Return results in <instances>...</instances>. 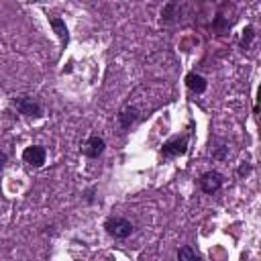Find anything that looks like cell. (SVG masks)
I'll return each mask as SVG.
<instances>
[{"label":"cell","mask_w":261,"mask_h":261,"mask_svg":"<svg viewBox=\"0 0 261 261\" xmlns=\"http://www.w3.org/2000/svg\"><path fill=\"white\" fill-rule=\"evenodd\" d=\"M104 228L114 239H126L133 232V222L126 220V218H120V216H112L104 222Z\"/></svg>","instance_id":"6da1fadb"},{"label":"cell","mask_w":261,"mask_h":261,"mask_svg":"<svg viewBox=\"0 0 261 261\" xmlns=\"http://www.w3.org/2000/svg\"><path fill=\"white\" fill-rule=\"evenodd\" d=\"M14 106H16V110H18L20 114H24V116H35V118H39V116L43 114L41 104H39L35 98H31V96H18V98H14Z\"/></svg>","instance_id":"7a4b0ae2"},{"label":"cell","mask_w":261,"mask_h":261,"mask_svg":"<svg viewBox=\"0 0 261 261\" xmlns=\"http://www.w3.org/2000/svg\"><path fill=\"white\" fill-rule=\"evenodd\" d=\"M188 151V139L186 137H175V139H169L167 143H163L161 147V155L171 159V157H179Z\"/></svg>","instance_id":"3957f363"},{"label":"cell","mask_w":261,"mask_h":261,"mask_svg":"<svg viewBox=\"0 0 261 261\" xmlns=\"http://www.w3.org/2000/svg\"><path fill=\"white\" fill-rule=\"evenodd\" d=\"M222 184H224V179L218 171H206L200 177V190L204 194H216L222 188Z\"/></svg>","instance_id":"277c9868"},{"label":"cell","mask_w":261,"mask_h":261,"mask_svg":"<svg viewBox=\"0 0 261 261\" xmlns=\"http://www.w3.org/2000/svg\"><path fill=\"white\" fill-rule=\"evenodd\" d=\"M22 159H24V163H29L33 167H41L47 159V151L41 145H33V147H27L22 151Z\"/></svg>","instance_id":"5b68a950"},{"label":"cell","mask_w":261,"mask_h":261,"mask_svg":"<svg viewBox=\"0 0 261 261\" xmlns=\"http://www.w3.org/2000/svg\"><path fill=\"white\" fill-rule=\"evenodd\" d=\"M104 147H106V143H104L102 137H90V139L84 143L82 153H84L86 157H90V159H98V157L104 153Z\"/></svg>","instance_id":"8992f818"},{"label":"cell","mask_w":261,"mask_h":261,"mask_svg":"<svg viewBox=\"0 0 261 261\" xmlns=\"http://www.w3.org/2000/svg\"><path fill=\"white\" fill-rule=\"evenodd\" d=\"M137 120H139V110L135 106H126L118 112V122H120L122 128H130Z\"/></svg>","instance_id":"52a82bcc"},{"label":"cell","mask_w":261,"mask_h":261,"mask_svg":"<svg viewBox=\"0 0 261 261\" xmlns=\"http://www.w3.org/2000/svg\"><path fill=\"white\" fill-rule=\"evenodd\" d=\"M186 86L192 90V92H196V94H202L206 88H208V82L200 75V73H196V71H192V73H188L186 75Z\"/></svg>","instance_id":"ba28073f"},{"label":"cell","mask_w":261,"mask_h":261,"mask_svg":"<svg viewBox=\"0 0 261 261\" xmlns=\"http://www.w3.org/2000/svg\"><path fill=\"white\" fill-rule=\"evenodd\" d=\"M49 22H51V27H53V31L59 35V39L63 41V43H67V39H69V35H67V27H65V22L59 18V16H51L49 18Z\"/></svg>","instance_id":"9c48e42d"},{"label":"cell","mask_w":261,"mask_h":261,"mask_svg":"<svg viewBox=\"0 0 261 261\" xmlns=\"http://www.w3.org/2000/svg\"><path fill=\"white\" fill-rule=\"evenodd\" d=\"M177 261H200V255H198V251L194 247L184 245L177 251Z\"/></svg>","instance_id":"30bf717a"},{"label":"cell","mask_w":261,"mask_h":261,"mask_svg":"<svg viewBox=\"0 0 261 261\" xmlns=\"http://www.w3.org/2000/svg\"><path fill=\"white\" fill-rule=\"evenodd\" d=\"M177 10H179V4H177V2H169V4H165L163 10H161V20H163V22H171V20H175V16H179Z\"/></svg>","instance_id":"8fae6325"},{"label":"cell","mask_w":261,"mask_h":261,"mask_svg":"<svg viewBox=\"0 0 261 261\" xmlns=\"http://www.w3.org/2000/svg\"><path fill=\"white\" fill-rule=\"evenodd\" d=\"M253 39H255V31H253V27H247L243 31V37H241V47L243 49H249L251 43H253Z\"/></svg>","instance_id":"7c38bea8"},{"label":"cell","mask_w":261,"mask_h":261,"mask_svg":"<svg viewBox=\"0 0 261 261\" xmlns=\"http://www.w3.org/2000/svg\"><path fill=\"white\" fill-rule=\"evenodd\" d=\"M212 27H214L218 33H222V31L230 29V22H228V18H224L222 14H218V16H214V20H212Z\"/></svg>","instance_id":"4fadbf2b"},{"label":"cell","mask_w":261,"mask_h":261,"mask_svg":"<svg viewBox=\"0 0 261 261\" xmlns=\"http://www.w3.org/2000/svg\"><path fill=\"white\" fill-rule=\"evenodd\" d=\"M226 151H228V147H220V149L214 151L212 155H214V159H224V157H226Z\"/></svg>","instance_id":"5bb4252c"},{"label":"cell","mask_w":261,"mask_h":261,"mask_svg":"<svg viewBox=\"0 0 261 261\" xmlns=\"http://www.w3.org/2000/svg\"><path fill=\"white\" fill-rule=\"evenodd\" d=\"M249 171H251V165H249V163H243V165L239 167V175H247Z\"/></svg>","instance_id":"9a60e30c"},{"label":"cell","mask_w":261,"mask_h":261,"mask_svg":"<svg viewBox=\"0 0 261 261\" xmlns=\"http://www.w3.org/2000/svg\"><path fill=\"white\" fill-rule=\"evenodd\" d=\"M4 165H6V153H2V151H0V169H2Z\"/></svg>","instance_id":"2e32d148"}]
</instances>
